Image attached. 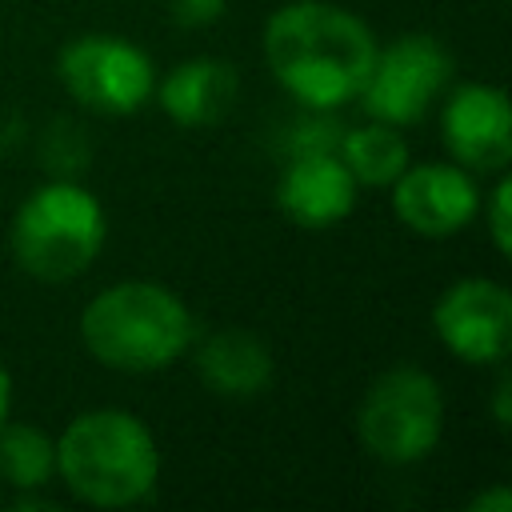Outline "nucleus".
<instances>
[{"mask_svg": "<svg viewBox=\"0 0 512 512\" xmlns=\"http://www.w3.org/2000/svg\"><path fill=\"white\" fill-rule=\"evenodd\" d=\"M80 340L104 368L160 372L196 344V320L172 288L156 280H120L84 304Z\"/></svg>", "mask_w": 512, "mask_h": 512, "instance_id": "nucleus-3", "label": "nucleus"}, {"mask_svg": "<svg viewBox=\"0 0 512 512\" xmlns=\"http://www.w3.org/2000/svg\"><path fill=\"white\" fill-rule=\"evenodd\" d=\"M436 340L464 364H504L512 344V296L500 280L464 276L432 308Z\"/></svg>", "mask_w": 512, "mask_h": 512, "instance_id": "nucleus-8", "label": "nucleus"}, {"mask_svg": "<svg viewBox=\"0 0 512 512\" xmlns=\"http://www.w3.org/2000/svg\"><path fill=\"white\" fill-rule=\"evenodd\" d=\"M448 76H452V52L436 36L412 32L376 48L360 88V104L372 120L404 128L416 124L436 104Z\"/></svg>", "mask_w": 512, "mask_h": 512, "instance_id": "nucleus-7", "label": "nucleus"}, {"mask_svg": "<svg viewBox=\"0 0 512 512\" xmlns=\"http://www.w3.org/2000/svg\"><path fill=\"white\" fill-rule=\"evenodd\" d=\"M388 188L400 224L416 236H456L480 212V188L460 164H408Z\"/></svg>", "mask_w": 512, "mask_h": 512, "instance_id": "nucleus-9", "label": "nucleus"}, {"mask_svg": "<svg viewBox=\"0 0 512 512\" xmlns=\"http://www.w3.org/2000/svg\"><path fill=\"white\" fill-rule=\"evenodd\" d=\"M372 56V28L328 0H292L264 24L268 72L300 108H344L352 96H360Z\"/></svg>", "mask_w": 512, "mask_h": 512, "instance_id": "nucleus-1", "label": "nucleus"}, {"mask_svg": "<svg viewBox=\"0 0 512 512\" xmlns=\"http://www.w3.org/2000/svg\"><path fill=\"white\" fill-rule=\"evenodd\" d=\"M8 412H12V376H8V368H4V360H0V428H4Z\"/></svg>", "mask_w": 512, "mask_h": 512, "instance_id": "nucleus-20", "label": "nucleus"}, {"mask_svg": "<svg viewBox=\"0 0 512 512\" xmlns=\"http://www.w3.org/2000/svg\"><path fill=\"white\" fill-rule=\"evenodd\" d=\"M56 476L92 508H132L160 480V448L148 424L124 408H88L56 440Z\"/></svg>", "mask_w": 512, "mask_h": 512, "instance_id": "nucleus-2", "label": "nucleus"}, {"mask_svg": "<svg viewBox=\"0 0 512 512\" xmlns=\"http://www.w3.org/2000/svg\"><path fill=\"white\" fill-rule=\"evenodd\" d=\"M104 208L76 180L36 188L12 216V256L40 284L76 280L104 248Z\"/></svg>", "mask_w": 512, "mask_h": 512, "instance_id": "nucleus-4", "label": "nucleus"}, {"mask_svg": "<svg viewBox=\"0 0 512 512\" xmlns=\"http://www.w3.org/2000/svg\"><path fill=\"white\" fill-rule=\"evenodd\" d=\"M56 76L76 104L104 116H128L156 92V68L148 52L108 32L68 40L56 56Z\"/></svg>", "mask_w": 512, "mask_h": 512, "instance_id": "nucleus-6", "label": "nucleus"}, {"mask_svg": "<svg viewBox=\"0 0 512 512\" xmlns=\"http://www.w3.org/2000/svg\"><path fill=\"white\" fill-rule=\"evenodd\" d=\"M496 424L508 428V372L496 380Z\"/></svg>", "mask_w": 512, "mask_h": 512, "instance_id": "nucleus-21", "label": "nucleus"}, {"mask_svg": "<svg viewBox=\"0 0 512 512\" xmlns=\"http://www.w3.org/2000/svg\"><path fill=\"white\" fill-rule=\"evenodd\" d=\"M240 92V76L228 60L220 56H192L180 60L164 80H156V100L168 120L180 128H208L216 124Z\"/></svg>", "mask_w": 512, "mask_h": 512, "instance_id": "nucleus-13", "label": "nucleus"}, {"mask_svg": "<svg viewBox=\"0 0 512 512\" xmlns=\"http://www.w3.org/2000/svg\"><path fill=\"white\" fill-rule=\"evenodd\" d=\"M192 360L200 384L228 400H248L268 392L276 372L268 344L248 328H220L204 336L200 344H192Z\"/></svg>", "mask_w": 512, "mask_h": 512, "instance_id": "nucleus-12", "label": "nucleus"}, {"mask_svg": "<svg viewBox=\"0 0 512 512\" xmlns=\"http://www.w3.org/2000/svg\"><path fill=\"white\" fill-rule=\"evenodd\" d=\"M452 160L468 172H504L512 160V108L496 84H460L440 116Z\"/></svg>", "mask_w": 512, "mask_h": 512, "instance_id": "nucleus-10", "label": "nucleus"}, {"mask_svg": "<svg viewBox=\"0 0 512 512\" xmlns=\"http://www.w3.org/2000/svg\"><path fill=\"white\" fill-rule=\"evenodd\" d=\"M336 156L364 188H388L408 168V144L392 124L368 120L360 128H344Z\"/></svg>", "mask_w": 512, "mask_h": 512, "instance_id": "nucleus-14", "label": "nucleus"}, {"mask_svg": "<svg viewBox=\"0 0 512 512\" xmlns=\"http://www.w3.org/2000/svg\"><path fill=\"white\" fill-rule=\"evenodd\" d=\"M356 188L336 152H296L280 168L276 204L300 228H332L356 208Z\"/></svg>", "mask_w": 512, "mask_h": 512, "instance_id": "nucleus-11", "label": "nucleus"}, {"mask_svg": "<svg viewBox=\"0 0 512 512\" xmlns=\"http://www.w3.org/2000/svg\"><path fill=\"white\" fill-rule=\"evenodd\" d=\"M340 136H344V124L332 112L304 108V116L284 136V148H288V156H296V152H336Z\"/></svg>", "mask_w": 512, "mask_h": 512, "instance_id": "nucleus-16", "label": "nucleus"}, {"mask_svg": "<svg viewBox=\"0 0 512 512\" xmlns=\"http://www.w3.org/2000/svg\"><path fill=\"white\" fill-rule=\"evenodd\" d=\"M444 432V392L432 372L400 364L380 372L360 408H356V436L364 452L380 464H416L432 456Z\"/></svg>", "mask_w": 512, "mask_h": 512, "instance_id": "nucleus-5", "label": "nucleus"}, {"mask_svg": "<svg viewBox=\"0 0 512 512\" xmlns=\"http://www.w3.org/2000/svg\"><path fill=\"white\" fill-rule=\"evenodd\" d=\"M468 512H512V492L504 484H496V488L472 496L468 500Z\"/></svg>", "mask_w": 512, "mask_h": 512, "instance_id": "nucleus-19", "label": "nucleus"}, {"mask_svg": "<svg viewBox=\"0 0 512 512\" xmlns=\"http://www.w3.org/2000/svg\"><path fill=\"white\" fill-rule=\"evenodd\" d=\"M228 8V0H172V20L180 28H204L212 20H220Z\"/></svg>", "mask_w": 512, "mask_h": 512, "instance_id": "nucleus-18", "label": "nucleus"}, {"mask_svg": "<svg viewBox=\"0 0 512 512\" xmlns=\"http://www.w3.org/2000/svg\"><path fill=\"white\" fill-rule=\"evenodd\" d=\"M56 476V440H48L32 424H8L0 428V480L36 492Z\"/></svg>", "mask_w": 512, "mask_h": 512, "instance_id": "nucleus-15", "label": "nucleus"}, {"mask_svg": "<svg viewBox=\"0 0 512 512\" xmlns=\"http://www.w3.org/2000/svg\"><path fill=\"white\" fill-rule=\"evenodd\" d=\"M508 200H512V180L500 172L496 188L488 192V204H484V220H488V236H492V248L500 256L512 252V216H508Z\"/></svg>", "mask_w": 512, "mask_h": 512, "instance_id": "nucleus-17", "label": "nucleus"}]
</instances>
